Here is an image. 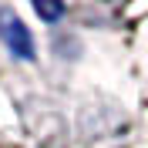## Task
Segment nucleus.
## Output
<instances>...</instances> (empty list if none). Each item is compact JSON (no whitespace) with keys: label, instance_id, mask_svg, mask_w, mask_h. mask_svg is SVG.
Here are the masks:
<instances>
[{"label":"nucleus","instance_id":"1","mask_svg":"<svg viewBox=\"0 0 148 148\" xmlns=\"http://www.w3.org/2000/svg\"><path fill=\"white\" fill-rule=\"evenodd\" d=\"M0 40L10 47V54L20 57V61H34V37L24 27V20L14 14L10 7H0Z\"/></svg>","mask_w":148,"mask_h":148},{"label":"nucleus","instance_id":"2","mask_svg":"<svg viewBox=\"0 0 148 148\" xmlns=\"http://www.w3.org/2000/svg\"><path fill=\"white\" fill-rule=\"evenodd\" d=\"M34 10H37L44 20H61V17H64V7H61V3H40V0H37Z\"/></svg>","mask_w":148,"mask_h":148}]
</instances>
